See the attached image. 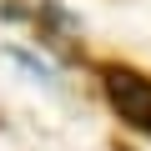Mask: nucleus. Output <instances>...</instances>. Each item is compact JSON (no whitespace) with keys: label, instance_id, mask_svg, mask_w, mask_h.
Wrapping results in <instances>:
<instances>
[{"label":"nucleus","instance_id":"obj_1","mask_svg":"<svg viewBox=\"0 0 151 151\" xmlns=\"http://www.w3.org/2000/svg\"><path fill=\"white\" fill-rule=\"evenodd\" d=\"M106 91H111L116 111H121L136 131H151V81H141L136 70H111V76H106Z\"/></svg>","mask_w":151,"mask_h":151}]
</instances>
